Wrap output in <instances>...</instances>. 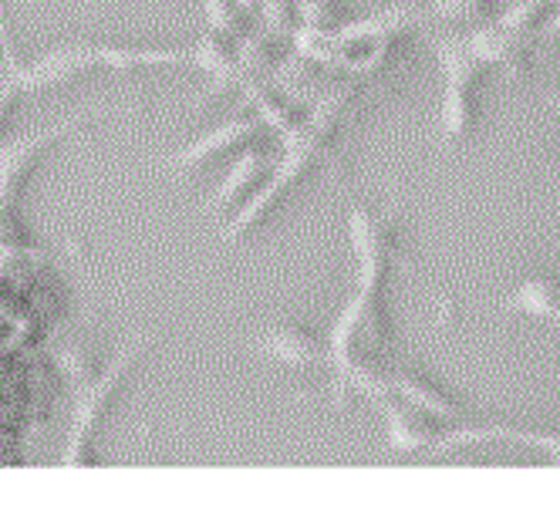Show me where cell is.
<instances>
[{
    "instance_id": "44dd1931",
    "label": "cell",
    "mask_w": 560,
    "mask_h": 509,
    "mask_svg": "<svg viewBox=\"0 0 560 509\" xmlns=\"http://www.w3.org/2000/svg\"><path fill=\"white\" fill-rule=\"evenodd\" d=\"M0 58H4L8 74L21 68V55L14 45V34H11V14H8V0H0Z\"/></svg>"
},
{
    "instance_id": "9a60e30c",
    "label": "cell",
    "mask_w": 560,
    "mask_h": 509,
    "mask_svg": "<svg viewBox=\"0 0 560 509\" xmlns=\"http://www.w3.org/2000/svg\"><path fill=\"white\" fill-rule=\"evenodd\" d=\"M21 203H4L0 200V263H18V260H37L45 250L34 244L21 220Z\"/></svg>"
},
{
    "instance_id": "8fae6325",
    "label": "cell",
    "mask_w": 560,
    "mask_h": 509,
    "mask_svg": "<svg viewBox=\"0 0 560 509\" xmlns=\"http://www.w3.org/2000/svg\"><path fill=\"white\" fill-rule=\"evenodd\" d=\"M388 384L398 399H406L412 402L416 409H422L425 415H432L435 422H443V425H463L466 422V412L446 395L443 388H435L432 381H425L422 375H409V371H395L388 375Z\"/></svg>"
},
{
    "instance_id": "5b68a950",
    "label": "cell",
    "mask_w": 560,
    "mask_h": 509,
    "mask_svg": "<svg viewBox=\"0 0 560 509\" xmlns=\"http://www.w3.org/2000/svg\"><path fill=\"white\" fill-rule=\"evenodd\" d=\"M250 347L257 351V355H264L267 362L294 368V371L331 365L328 341L317 338L314 331H307L304 324H267L260 334L250 338Z\"/></svg>"
},
{
    "instance_id": "5bb4252c",
    "label": "cell",
    "mask_w": 560,
    "mask_h": 509,
    "mask_svg": "<svg viewBox=\"0 0 560 509\" xmlns=\"http://www.w3.org/2000/svg\"><path fill=\"white\" fill-rule=\"evenodd\" d=\"M260 169H264V152L260 149H244V152H240L236 159H233V166L226 169L223 182L213 189V196L207 200V210L210 213H220V210L233 206L240 196H244L257 182Z\"/></svg>"
},
{
    "instance_id": "6da1fadb",
    "label": "cell",
    "mask_w": 560,
    "mask_h": 509,
    "mask_svg": "<svg viewBox=\"0 0 560 509\" xmlns=\"http://www.w3.org/2000/svg\"><path fill=\"white\" fill-rule=\"evenodd\" d=\"M152 344V331L142 328L136 331L122 347L115 351L112 362L74 395V415H71V433H68V446L61 462L74 465V469H89L98 462V433L102 422L115 405V395L122 391V384L129 381V375L139 368L142 355Z\"/></svg>"
},
{
    "instance_id": "9c48e42d",
    "label": "cell",
    "mask_w": 560,
    "mask_h": 509,
    "mask_svg": "<svg viewBox=\"0 0 560 509\" xmlns=\"http://www.w3.org/2000/svg\"><path fill=\"white\" fill-rule=\"evenodd\" d=\"M264 129V119H230L217 129H210L207 135H199L192 139L186 149L166 155V159H159L155 169H170V173H183V169H196V166H203L207 159H213V155L240 145V142H247L254 139L257 132Z\"/></svg>"
},
{
    "instance_id": "d4e9b609",
    "label": "cell",
    "mask_w": 560,
    "mask_h": 509,
    "mask_svg": "<svg viewBox=\"0 0 560 509\" xmlns=\"http://www.w3.org/2000/svg\"><path fill=\"white\" fill-rule=\"evenodd\" d=\"M557 108H560V105H557Z\"/></svg>"
},
{
    "instance_id": "ba28073f",
    "label": "cell",
    "mask_w": 560,
    "mask_h": 509,
    "mask_svg": "<svg viewBox=\"0 0 560 509\" xmlns=\"http://www.w3.org/2000/svg\"><path fill=\"white\" fill-rule=\"evenodd\" d=\"M466 42L472 55L483 61L487 68H500L510 78H524L530 64V42L527 37L510 34L497 17L483 21L476 31H466Z\"/></svg>"
},
{
    "instance_id": "603a6c76",
    "label": "cell",
    "mask_w": 560,
    "mask_h": 509,
    "mask_svg": "<svg viewBox=\"0 0 560 509\" xmlns=\"http://www.w3.org/2000/svg\"><path fill=\"white\" fill-rule=\"evenodd\" d=\"M301 17L307 21V24H322V21H331V14H328V4L325 0H301Z\"/></svg>"
},
{
    "instance_id": "52a82bcc",
    "label": "cell",
    "mask_w": 560,
    "mask_h": 509,
    "mask_svg": "<svg viewBox=\"0 0 560 509\" xmlns=\"http://www.w3.org/2000/svg\"><path fill=\"white\" fill-rule=\"evenodd\" d=\"M375 409L385 418V436L388 446L395 452H422V449H435L443 433H435V425L429 422L432 415H425L422 409H416L412 402L398 399L395 391L375 399Z\"/></svg>"
},
{
    "instance_id": "7c38bea8",
    "label": "cell",
    "mask_w": 560,
    "mask_h": 509,
    "mask_svg": "<svg viewBox=\"0 0 560 509\" xmlns=\"http://www.w3.org/2000/svg\"><path fill=\"white\" fill-rule=\"evenodd\" d=\"M506 310L560 324V281L553 273H534V277L520 281V287L506 300Z\"/></svg>"
},
{
    "instance_id": "7a4b0ae2",
    "label": "cell",
    "mask_w": 560,
    "mask_h": 509,
    "mask_svg": "<svg viewBox=\"0 0 560 509\" xmlns=\"http://www.w3.org/2000/svg\"><path fill=\"white\" fill-rule=\"evenodd\" d=\"M432 55L439 64V82H443V98H439V142H459L476 119V82L483 74L479 61L466 42V31L443 27L432 34Z\"/></svg>"
},
{
    "instance_id": "e0dca14e",
    "label": "cell",
    "mask_w": 560,
    "mask_h": 509,
    "mask_svg": "<svg viewBox=\"0 0 560 509\" xmlns=\"http://www.w3.org/2000/svg\"><path fill=\"white\" fill-rule=\"evenodd\" d=\"M493 0H429L432 8V17L446 21V24H459V21H483L487 17V8Z\"/></svg>"
},
{
    "instance_id": "2e32d148",
    "label": "cell",
    "mask_w": 560,
    "mask_h": 509,
    "mask_svg": "<svg viewBox=\"0 0 560 509\" xmlns=\"http://www.w3.org/2000/svg\"><path fill=\"white\" fill-rule=\"evenodd\" d=\"M55 362H58V371L65 375V381L71 384L74 395L98 375V355H95V351H92L89 344H68V347H58V351H55Z\"/></svg>"
},
{
    "instance_id": "4fadbf2b",
    "label": "cell",
    "mask_w": 560,
    "mask_h": 509,
    "mask_svg": "<svg viewBox=\"0 0 560 509\" xmlns=\"http://www.w3.org/2000/svg\"><path fill=\"white\" fill-rule=\"evenodd\" d=\"M102 68L132 74L142 68H170V64H189V48H129V45H95Z\"/></svg>"
},
{
    "instance_id": "8992f818",
    "label": "cell",
    "mask_w": 560,
    "mask_h": 509,
    "mask_svg": "<svg viewBox=\"0 0 560 509\" xmlns=\"http://www.w3.org/2000/svg\"><path fill=\"white\" fill-rule=\"evenodd\" d=\"M95 68H102L95 45L82 42V45H65L48 51L45 58H37L31 64H21L18 71H11L8 78L18 82L24 92H48V88H61L71 82H82Z\"/></svg>"
},
{
    "instance_id": "d6986e66",
    "label": "cell",
    "mask_w": 560,
    "mask_h": 509,
    "mask_svg": "<svg viewBox=\"0 0 560 509\" xmlns=\"http://www.w3.org/2000/svg\"><path fill=\"white\" fill-rule=\"evenodd\" d=\"M27 92L18 85V82H8L0 85V142H8L14 135V119H18V108H21V98Z\"/></svg>"
},
{
    "instance_id": "30bf717a",
    "label": "cell",
    "mask_w": 560,
    "mask_h": 509,
    "mask_svg": "<svg viewBox=\"0 0 560 509\" xmlns=\"http://www.w3.org/2000/svg\"><path fill=\"white\" fill-rule=\"evenodd\" d=\"M189 64L207 74V92H203V98H199V102L223 95L226 88H233L240 82V74H244V68H240V61L233 58V51L223 45V37L213 34V31H207L189 48Z\"/></svg>"
},
{
    "instance_id": "3957f363",
    "label": "cell",
    "mask_w": 560,
    "mask_h": 509,
    "mask_svg": "<svg viewBox=\"0 0 560 509\" xmlns=\"http://www.w3.org/2000/svg\"><path fill=\"white\" fill-rule=\"evenodd\" d=\"M126 111V108H89L82 115H71V119L48 126L34 135H11L8 142H0V200L4 203H21L24 192L31 189V179L37 173V166L45 163L48 149L65 139L74 129H85L95 119H105V115Z\"/></svg>"
},
{
    "instance_id": "7402d4cb",
    "label": "cell",
    "mask_w": 560,
    "mask_h": 509,
    "mask_svg": "<svg viewBox=\"0 0 560 509\" xmlns=\"http://www.w3.org/2000/svg\"><path fill=\"white\" fill-rule=\"evenodd\" d=\"M553 42H560V4L537 27V45H553Z\"/></svg>"
},
{
    "instance_id": "cb8c5ba5",
    "label": "cell",
    "mask_w": 560,
    "mask_h": 509,
    "mask_svg": "<svg viewBox=\"0 0 560 509\" xmlns=\"http://www.w3.org/2000/svg\"><path fill=\"white\" fill-rule=\"evenodd\" d=\"M233 4H236L240 11H244V14H250V11L257 8V0H233Z\"/></svg>"
},
{
    "instance_id": "277c9868",
    "label": "cell",
    "mask_w": 560,
    "mask_h": 509,
    "mask_svg": "<svg viewBox=\"0 0 560 509\" xmlns=\"http://www.w3.org/2000/svg\"><path fill=\"white\" fill-rule=\"evenodd\" d=\"M348 237H351V250H354V260H358V291L382 297L385 277H388L395 253H398L395 220L392 216H375L362 203H351Z\"/></svg>"
},
{
    "instance_id": "ac0fdd59",
    "label": "cell",
    "mask_w": 560,
    "mask_h": 509,
    "mask_svg": "<svg viewBox=\"0 0 560 509\" xmlns=\"http://www.w3.org/2000/svg\"><path fill=\"white\" fill-rule=\"evenodd\" d=\"M236 4L233 0H203V14H207V31L220 37H236L240 21H236Z\"/></svg>"
},
{
    "instance_id": "ffe728a7",
    "label": "cell",
    "mask_w": 560,
    "mask_h": 509,
    "mask_svg": "<svg viewBox=\"0 0 560 509\" xmlns=\"http://www.w3.org/2000/svg\"><path fill=\"white\" fill-rule=\"evenodd\" d=\"M260 21L270 37L288 34L291 24V0H260Z\"/></svg>"
}]
</instances>
